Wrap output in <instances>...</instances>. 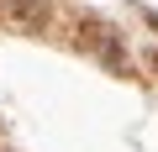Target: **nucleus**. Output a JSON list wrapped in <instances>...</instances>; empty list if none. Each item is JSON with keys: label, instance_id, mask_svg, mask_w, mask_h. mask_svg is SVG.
Segmentation results:
<instances>
[{"label": "nucleus", "instance_id": "nucleus-1", "mask_svg": "<svg viewBox=\"0 0 158 152\" xmlns=\"http://www.w3.org/2000/svg\"><path fill=\"white\" fill-rule=\"evenodd\" d=\"M74 42L85 47L106 73H116V79H137V68H132V58H127V47H121V32H116L106 16H79V21H74Z\"/></svg>", "mask_w": 158, "mask_h": 152}, {"label": "nucleus", "instance_id": "nucleus-2", "mask_svg": "<svg viewBox=\"0 0 158 152\" xmlns=\"http://www.w3.org/2000/svg\"><path fill=\"white\" fill-rule=\"evenodd\" d=\"M0 26L16 37H48L53 32V0H0Z\"/></svg>", "mask_w": 158, "mask_h": 152}, {"label": "nucleus", "instance_id": "nucleus-3", "mask_svg": "<svg viewBox=\"0 0 158 152\" xmlns=\"http://www.w3.org/2000/svg\"><path fill=\"white\" fill-rule=\"evenodd\" d=\"M142 21H148V26H153V32H158V11H142Z\"/></svg>", "mask_w": 158, "mask_h": 152}, {"label": "nucleus", "instance_id": "nucleus-4", "mask_svg": "<svg viewBox=\"0 0 158 152\" xmlns=\"http://www.w3.org/2000/svg\"><path fill=\"white\" fill-rule=\"evenodd\" d=\"M148 68H153V73H158V47H153V53H148Z\"/></svg>", "mask_w": 158, "mask_h": 152}]
</instances>
